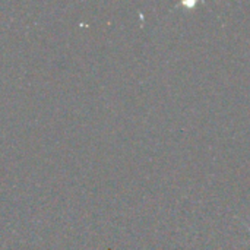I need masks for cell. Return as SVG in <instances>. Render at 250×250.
Listing matches in <instances>:
<instances>
[{"instance_id": "cell-1", "label": "cell", "mask_w": 250, "mask_h": 250, "mask_svg": "<svg viewBox=\"0 0 250 250\" xmlns=\"http://www.w3.org/2000/svg\"><path fill=\"white\" fill-rule=\"evenodd\" d=\"M182 4H183V6H188L189 9H193V7L196 6V1H183Z\"/></svg>"}]
</instances>
